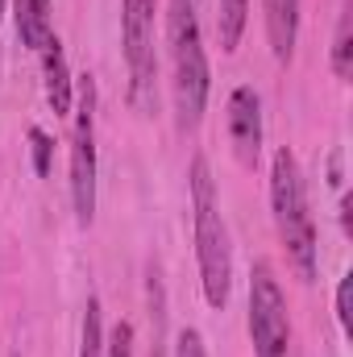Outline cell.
<instances>
[{
	"label": "cell",
	"instance_id": "cell-1",
	"mask_svg": "<svg viewBox=\"0 0 353 357\" xmlns=\"http://www.w3.org/2000/svg\"><path fill=\"white\" fill-rule=\"evenodd\" d=\"M191 212H195V262H200V287L208 307H225L229 303V287H233V245H229V229L220 220V204H216V183L208 171V158L195 154L191 158Z\"/></svg>",
	"mask_w": 353,
	"mask_h": 357
},
{
	"label": "cell",
	"instance_id": "cell-2",
	"mask_svg": "<svg viewBox=\"0 0 353 357\" xmlns=\"http://www.w3.org/2000/svg\"><path fill=\"white\" fill-rule=\"evenodd\" d=\"M270 208H274V229L283 237L287 262L303 282H312L316 278V220L308 212L303 171L287 146L274 150V162H270Z\"/></svg>",
	"mask_w": 353,
	"mask_h": 357
},
{
	"label": "cell",
	"instance_id": "cell-3",
	"mask_svg": "<svg viewBox=\"0 0 353 357\" xmlns=\"http://www.w3.org/2000/svg\"><path fill=\"white\" fill-rule=\"evenodd\" d=\"M167 42H171V67H175L171 84H175L179 129H195L208 108L212 75H208V54H204V38H200L191 0H167Z\"/></svg>",
	"mask_w": 353,
	"mask_h": 357
},
{
	"label": "cell",
	"instance_id": "cell-4",
	"mask_svg": "<svg viewBox=\"0 0 353 357\" xmlns=\"http://www.w3.org/2000/svg\"><path fill=\"white\" fill-rule=\"evenodd\" d=\"M154 13L158 0H121V42L129 67V100L137 112H154L158 104V50H154Z\"/></svg>",
	"mask_w": 353,
	"mask_h": 357
},
{
	"label": "cell",
	"instance_id": "cell-5",
	"mask_svg": "<svg viewBox=\"0 0 353 357\" xmlns=\"http://www.w3.org/2000/svg\"><path fill=\"white\" fill-rule=\"evenodd\" d=\"M71 125V208L75 220L88 229L96 220V84L91 75L80 79V104Z\"/></svg>",
	"mask_w": 353,
	"mask_h": 357
},
{
	"label": "cell",
	"instance_id": "cell-6",
	"mask_svg": "<svg viewBox=\"0 0 353 357\" xmlns=\"http://www.w3.org/2000/svg\"><path fill=\"white\" fill-rule=\"evenodd\" d=\"M250 337H254V357H287L291 349L287 295L266 262H258L250 274Z\"/></svg>",
	"mask_w": 353,
	"mask_h": 357
},
{
	"label": "cell",
	"instance_id": "cell-7",
	"mask_svg": "<svg viewBox=\"0 0 353 357\" xmlns=\"http://www.w3.org/2000/svg\"><path fill=\"white\" fill-rule=\"evenodd\" d=\"M229 142L241 167H258L262 158V100L250 84L229 91Z\"/></svg>",
	"mask_w": 353,
	"mask_h": 357
},
{
	"label": "cell",
	"instance_id": "cell-8",
	"mask_svg": "<svg viewBox=\"0 0 353 357\" xmlns=\"http://www.w3.org/2000/svg\"><path fill=\"white\" fill-rule=\"evenodd\" d=\"M266 13V38L278 63H291L295 54V33H299V0H262Z\"/></svg>",
	"mask_w": 353,
	"mask_h": 357
},
{
	"label": "cell",
	"instance_id": "cell-9",
	"mask_svg": "<svg viewBox=\"0 0 353 357\" xmlns=\"http://www.w3.org/2000/svg\"><path fill=\"white\" fill-rule=\"evenodd\" d=\"M42 75H46V100H50L54 116H71V71H67L59 33L42 46Z\"/></svg>",
	"mask_w": 353,
	"mask_h": 357
},
{
	"label": "cell",
	"instance_id": "cell-10",
	"mask_svg": "<svg viewBox=\"0 0 353 357\" xmlns=\"http://www.w3.org/2000/svg\"><path fill=\"white\" fill-rule=\"evenodd\" d=\"M50 0H17V38L21 46H29L33 54H42V46L54 38V17H50Z\"/></svg>",
	"mask_w": 353,
	"mask_h": 357
},
{
	"label": "cell",
	"instance_id": "cell-11",
	"mask_svg": "<svg viewBox=\"0 0 353 357\" xmlns=\"http://www.w3.org/2000/svg\"><path fill=\"white\" fill-rule=\"evenodd\" d=\"M333 75L350 79L353 75V4L345 0L341 17H337V38H333Z\"/></svg>",
	"mask_w": 353,
	"mask_h": 357
},
{
	"label": "cell",
	"instance_id": "cell-12",
	"mask_svg": "<svg viewBox=\"0 0 353 357\" xmlns=\"http://www.w3.org/2000/svg\"><path fill=\"white\" fill-rule=\"evenodd\" d=\"M246 17H250V0H220V50H237L241 33H246Z\"/></svg>",
	"mask_w": 353,
	"mask_h": 357
},
{
	"label": "cell",
	"instance_id": "cell-13",
	"mask_svg": "<svg viewBox=\"0 0 353 357\" xmlns=\"http://www.w3.org/2000/svg\"><path fill=\"white\" fill-rule=\"evenodd\" d=\"M80 357H104V320H100V299L91 295L84 307V345Z\"/></svg>",
	"mask_w": 353,
	"mask_h": 357
},
{
	"label": "cell",
	"instance_id": "cell-14",
	"mask_svg": "<svg viewBox=\"0 0 353 357\" xmlns=\"http://www.w3.org/2000/svg\"><path fill=\"white\" fill-rule=\"evenodd\" d=\"M29 154H33V175L46 178L50 175V158H54V137L46 133V129H29Z\"/></svg>",
	"mask_w": 353,
	"mask_h": 357
},
{
	"label": "cell",
	"instance_id": "cell-15",
	"mask_svg": "<svg viewBox=\"0 0 353 357\" xmlns=\"http://www.w3.org/2000/svg\"><path fill=\"white\" fill-rule=\"evenodd\" d=\"M337 324H341V333L350 337V328H353V274H345V278L337 282Z\"/></svg>",
	"mask_w": 353,
	"mask_h": 357
},
{
	"label": "cell",
	"instance_id": "cell-16",
	"mask_svg": "<svg viewBox=\"0 0 353 357\" xmlns=\"http://www.w3.org/2000/svg\"><path fill=\"white\" fill-rule=\"evenodd\" d=\"M104 357H133V324L129 320H121L112 328V337L104 341Z\"/></svg>",
	"mask_w": 353,
	"mask_h": 357
},
{
	"label": "cell",
	"instance_id": "cell-17",
	"mask_svg": "<svg viewBox=\"0 0 353 357\" xmlns=\"http://www.w3.org/2000/svg\"><path fill=\"white\" fill-rule=\"evenodd\" d=\"M175 357H208V349H204V337L195 333V328H183L175 337Z\"/></svg>",
	"mask_w": 353,
	"mask_h": 357
},
{
	"label": "cell",
	"instance_id": "cell-18",
	"mask_svg": "<svg viewBox=\"0 0 353 357\" xmlns=\"http://www.w3.org/2000/svg\"><path fill=\"white\" fill-rule=\"evenodd\" d=\"M341 229H345V233H353V199H350V195L341 199Z\"/></svg>",
	"mask_w": 353,
	"mask_h": 357
},
{
	"label": "cell",
	"instance_id": "cell-19",
	"mask_svg": "<svg viewBox=\"0 0 353 357\" xmlns=\"http://www.w3.org/2000/svg\"><path fill=\"white\" fill-rule=\"evenodd\" d=\"M0 21H4V0H0Z\"/></svg>",
	"mask_w": 353,
	"mask_h": 357
}]
</instances>
